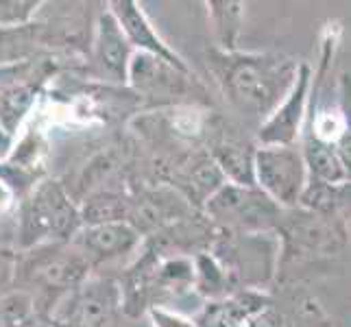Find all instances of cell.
Listing matches in <instances>:
<instances>
[{"mask_svg":"<svg viewBox=\"0 0 351 327\" xmlns=\"http://www.w3.org/2000/svg\"><path fill=\"white\" fill-rule=\"evenodd\" d=\"M133 48L129 46L123 29L118 27L110 9H101L94 22L90 42L88 72L94 81L110 88H127Z\"/></svg>","mask_w":351,"mask_h":327,"instance_id":"obj_12","label":"cell"},{"mask_svg":"<svg viewBox=\"0 0 351 327\" xmlns=\"http://www.w3.org/2000/svg\"><path fill=\"white\" fill-rule=\"evenodd\" d=\"M127 88H131L138 99L155 107L212 105L208 88L192 70H179L162 59L140 53H133Z\"/></svg>","mask_w":351,"mask_h":327,"instance_id":"obj_5","label":"cell"},{"mask_svg":"<svg viewBox=\"0 0 351 327\" xmlns=\"http://www.w3.org/2000/svg\"><path fill=\"white\" fill-rule=\"evenodd\" d=\"M107 9L112 11L118 27L123 29L133 53L157 57L179 70H192L186 59L162 38V33L157 31L153 20L140 3H136V0H114V3L107 5Z\"/></svg>","mask_w":351,"mask_h":327,"instance_id":"obj_16","label":"cell"},{"mask_svg":"<svg viewBox=\"0 0 351 327\" xmlns=\"http://www.w3.org/2000/svg\"><path fill=\"white\" fill-rule=\"evenodd\" d=\"M18 205L16 190L9 186V181L0 175V216H7Z\"/></svg>","mask_w":351,"mask_h":327,"instance_id":"obj_28","label":"cell"},{"mask_svg":"<svg viewBox=\"0 0 351 327\" xmlns=\"http://www.w3.org/2000/svg\"><path fill=\"white\" fill-rule=\"evenodd\" d=\"M11 147H14V140H11L7 133L3 131V127H0V162H3L5 157L9 155Z\"/></svg>","mask_w":351,"mask_h":327,"instance_id":"obj_29","label":"cell"},{"mask_svg":"<svg viewBox=\"0 0 351 327\" xmlns=\"http://www.w3.org/2000/svg\"><path fill=\"white\" fill-rule=\"evenodd\" d=\"M256 188L275 201L282 210L299 205L308 184V166L299 144L295 147H260L256 149Z\"/></svg>","mask_w":351,"mask_h":327,"instance_id":"obj_10","label":"cell"},{"mask_svg":"<svg viewBox=\"0 0 351 327\" xmlns=\"http://www.w3.org/2000/svg\"><path fill=\"white\" fill-rule=\"evenodd\" d=\"M208 22L214 35L216 51L234 53L240 51V35L245 29V14L247 5L238 0H208Z\"/></svg>","mask_w":351,"mask_h":327,"instance_id":"obj_19","label":"cell"},{"mask_svg":"<svg viewBox=\"0 0 351 327\" xmlns=\"http://www.w3.org/2000/svg\"><path fill=\"white\" fill-rule=\"evenodd\" d=\"M70 242L81 251V256L88 260L90 269L94 271L103 264H116L136 256L142 247V236L127 221H120L83 225Z\"/></svg>","mask_w":351,"mask_h":327,"instance_id":"obj_15","label":"cell"},{"mask_svg":"<svg viewBox=\"0 0 351 327\" xmlns=\"http://www.w3.org/2000/svg\"><path fill=\"white\" fill-rule=\"evenodd\" d=\"M336 155L343 168L345 184H351V133H345V136L336 142Z\"/></svg>","mask_w":351,"mask_h":327,"instance_id":"obj_26","label":"cell"},{"mask_svg":"<svg viewBox=\"0 0 351 327\" xmlns=\"http://www.w3.org/2000/svg\"><path fill=\"white\" fill-rule=\"evenodd\" d=\"M90 273L88 260L72 242L38 245L16 258V277H22L27 284L46 293H57L59 297L86 282Z\"/></svg>","mask_w":351,"mask_h":327,"instance_id":"obj_7","label":"cell"},{"mask_svg":"<svg viewBox=\"0 0 351 327\" xmlns=\"http://www.w3.org/2000/svg\"><path fill=\"white\" fill-rule=\"evenodd\" d=\"M227 184L219 166L210 157L208 151H190L181 155L175 162L173 179L168 186H173L181 197H184L195 210H203V205L210 201V197Z\"/></svg>","mask_w":351,"mask_h":327,"instance_id":"obj_17","label":"cell"},{"mask_svg":"<svg viewBox=\"0 0 351 327\" xmlns=\"http://www.w3.org/2000/svg\"><path fill=\"white\" fill-rule=\"evenodd\" d=\"M210 253L234 282L236 290L269 293L280 273L282 245L275 232L225 234L219 232Z\"/></svg>","mask_w":351,"mask_h":327,"instance_id":"obj_3","label":"cell"},{"mask_svg":"<svg viewBox=\"0 0 351 327\" xmlns=\"http://www.w3.org/2000/svg\"><path fill=\"white\" fill-rule=\"evenodd\" d=\"M44 3L40 0H0V27H18L33 22Z\"/></svg>","mask_w":351,"mask_h":327,"instance_id":"obj_23","label":"cell"},{"mask_svg":"<svg viewBox=\"0 0 351 327\" xmlns=\"http://www.w3.org/2000/svg\"><path fill=\"white\" fill-rule=\"evenodd\" d=\"M53 75L55 64L51 57L0 66V127L11 140H16L27 125Z\"/></svg>","mask_w":351,"mask_h":327,"instance_id":"obj_9","label":"cell"},{"mask_svg":"<svg viewBox=\"0 0 351 327\" xmlns=\"http://www.w3.org/2000/svg\"><path fill=\"white\" fill-rule=\"evenodd\" d=\"M338 107H341L345 131L351 133V72L349 70L338 75Z\"/></svg>","mask_w":351,"mask_h":327,"instance_id":"obj_25","label":"cell"},{"mask_svg":"<svg viewBox=\"0 0 351 327\" xmlns=\"http://www.w3.org/2000/svg\"><path fill=\"white\" fill-rule=\"evenodd\" d=\"M79 214L83 225H103L127 221L129 195L112 188H99L79 203Z\"/></svg>","mask_w":351,"mask_h":327,"instance_id":"obj_21","label":"cell"},{"mask_svg":"<svg viewBox=\"0 0 351 327\" xmlns=\"http://www.w3.org/2000/svg\"><path fill=\"white\" fill-rule=\"evenodd\" d=\"M205 144H208L205 151L216 162L227 184L247 188L256 186L253 162H256L258 142L245 125H240L236 118L212 116Z\"/></svg>","mask_w":351,"mask_h":327,"instance_id":"obj_11","label":"cell"},{"mask_svg":"<svg viewBox=\"0 0 351 327\" xmlns=\"http://www.w3.org/2000/svg\"><path fill=\"white\" fill-rule=\"evenodd\" d=\"M123 317L120 282L105 275H90L83 284L55 301L48 319L66 327H112Z\"/></svg>","mask_w":351,"mask_h":327,"instance_id":"obj_8","label":"cell"},{"mask_svg":"<svg viewBox=\"0 0 351 327\" xmlns=\"http://www.w3.org/2000/svg\"><path fill=\"white\" fill-rule=\"evenodd\" d=\"M312 68L301 64L295 86L290 88L280 107L256 129L253 138L260 147H295L301 140L306 114H308V94H310Z\"/></svg>","mask_w":351,"mask_h":327,"instance_id":"obj_14","label":"cell"},{"mask_svg":"<svg viewBox=\"0 0 351 327\" xmlns=\"http://www.w3.org/2000/svg\"><path fill=\"white\" fill-rule=\"evenodd\" d=\"M275 234L282 245L280 273L290 264L314 262L341 253L349 242V223L341 218L323 216L306 208L284 210ZM277 273V277H280Z\"/></svg>","mask_w":351,"mask_h":327,"instance_id":"obj_4","label":"cell"},{"mask_svg":"<svg viewBox=\"0 0 351 327\" xmlns=\"http://www.w3.org/2000/svg\"><path fill=\"white\" fill-rule=\"evenodd\" d=\"M273 304L269 293L238 290L232 297L205 301L197 312V327H251L253 319Z\"/></svg>","mask_w":351,"mask_h":327,"instance_id":"obj_18","label":"cell"},{"mask_svg":"<svg viewBox=\"0 0 351 327\" xmlns=\"http://www.w3.org/2000/svg\"><path fill=\"white\" fill-rule=\"evenodd\" d=\"M195 210L192 205L179 195V192L168 186H153L140 188L138 192L129 195V214L127 223L144 238L149 234H162L164 229L181 223L184 218L192 216Z\"/></svg>","mask_w":351,"mask_h":327,"instance_id":"obj_13","label":"cell"},{"mask_svg":"<svg viewBox=\"0 0 351 327\" xmlns=\"http://www.w3.org/2000/svg\"><path fill=\"white\" fill-rule=\"evenodd\" d=\"M201 212L219 232L262 234L275 232L284 210L256 186L223 184Z\"/></svg>","mask_w":351,"mask_h":327,"instance_id":"obj_6","label":"cell"},{"mask_svg":"<svg viewBox=\"0 0 351 327\" xmlns=\"http://www.w3.org/2000/svg\"><path fill=\"white\" fill-rule=\"evenodd\" d=\"M46 29L40 22H27L18 27H0V66H11L44 57Z\"/></svg>","mask_w":351,"mask_h":327,"instance_id":"obj_20","label":"cell"},{"mask_svg":"<svg viewBox=\"0 0 351 327\" xmlns=\"http://www.w3.org/2000/svg\"><path fill=\"white\" fill-rule=\"evenodd\" d=\"M27 327H66V325H57L55 321H51V319H48V321H38V323H29Z\"/></svg>","mask_w":351,"mask_h":327,"instance_id":"obj_31","label":"cell"},{"mask_svg":"<svg viewBox=\"0 0 351 327\" xmlns=\"http://www.w3.org/2000/svg\"><path fill=\"white\" fill-rule=\"evenodd\" d=\"M192 264H195V290L203 301H219L238 293L234 282L210 251L195 253Z\"/></svg>","mask_w":351,"mask_h":327,"instance_id":"obj_22","label":"cell"},{"mask_svg":"<svg viewBox=\"0 0 351 327\" xmlns=\"http://www.w3.org/2000/svg\"><path fill=\"white\" fill-rule=\"evenodd\" d=\"M304 62L284 53H223L210 48L208 68L240 125L256 129L269 118L295 86Z\"/></svg>","mask_w":351,"mask_h":327,"instance_id":"obj_1","label":"cell"},{"mask_svg":"<svg viewBox=\"0 0 351 327\" xmlns=\"http://www.w3.org/2000/svg\"><path fill=\"white\" fill-rule=\"evenodd\" d=\"M129 317H127V314H125V317L123 319H118L112 327H151L149 323H144V325H140L138 321H127Z\"/></svg>","mask_w":351,"mask_h":327,"instance_id":"obj_30","label":"cell"},{"mask_svg":"<svg viewBox=\"0 0 351 327\" xmlns=\"http://www.w3.org/2000/svg\"><path fill=\"white\" fill-rule=\"evenodd\" d=\"M16 277V258L7 251H0V297H5V288Z\"/></svg>","mask_w":351,"mask_h":327,"instance_id":"obj_27","label":"cell"},{"mask_svg":"<svg viewBox=\"0 0 351 327\" xmlns=\"http://www.w3.org/2000/svg\"><path fill=\"white\" fill-rule=\"evenodd\" d=\"M147 319L151 327H197L192 317H186V314H179L168 308H149Z\"/></svg>","mask_w":351,"mask_h":327,"instance_id":"obj_24","label":"cell"},{"mask_svg":"<svg viewBox=\"0 0 351 327\" xmlns=\"http://www.w3.org/2000/svg\"><path fill=\"white\" fill-rule=\"evenodd\" d=\"M81 227L79 203L59 181H38L20 205L18 240L22 251L48 242H70Z\"/></svg>","mask_w":351,"mask_h":327,"instance_id":"obj_2","label":"cell"}]
</instances>
